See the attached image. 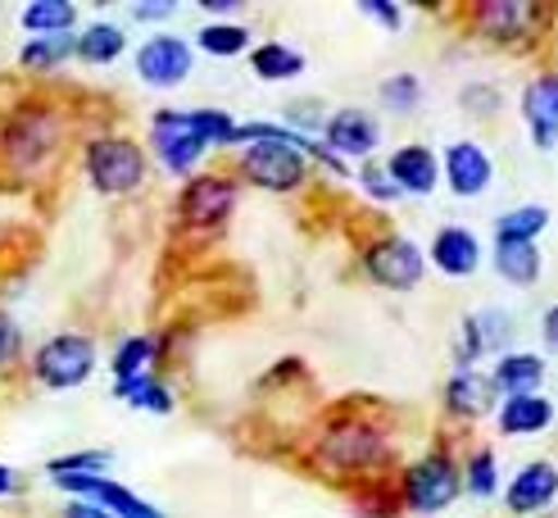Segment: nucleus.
Wrapping results in <instances>:
<instances>
[{"instance_id": "f257e3e1", "label": "nucleus", "mask_w": 558, "mask_h": 518, "mask_svg": "<svg viewBox=\"0 0 558 518\" xmlns=\"http://www.w3.org/2000/svg\"><path fill=\"white\" fill-rule=\"evenodd\" d=\"M232 142H236V123L222 109H159L150 119L155 159L169 173H191L209 150Z\"/></svg>"}, {"instance_id": "f03ea898", "label": "nucleus", "mask_w": 558, "mask_h": 518, "mask_svg": "<svg viewBox=\"0 0 558 518\" xmlns=\"http://www.w3.org/2000/svg\"><path fill=\"white\" fill-rule=\"evenodd\" d=\"M463 496V463L450 450H427L400 473V505L413 518H436Z\"/></svg>"}, {"instance_id": "7ed1b4c3", "label": "nucleus", "mask_w": 558, "mask_h": 518, "mask_svg": "<svg viewBox=\"0 0 558 518\" xmlns=\"http://www.w3.org/2000/svg\"><path fill=\"white\" fill-rule=\"evenodd\" d=\"M390 442L386 432L368 419H345V423H331L318 436V459L323 469L331 473H373L377 463H386Z\"/></svg>"}, {"instance_id": "20e7f679", "label": "nucleus", "mask_w": 558, "mask_h": 518, "mask_svg": "<svg viewBox=\"0 0 558 518\" xmlns=\"http://www.w3.org/2000/svg\"><path fill=\"white\" fill-rule=\"evenodd\" d=\"M87 178L100 196H128L146 182V150L132 142V136L119 132H105L87 142Z\"/></svg>"}, {"instance_id": "39448f33", "label": "nucleus", "mask_w": 558, "mask_h": 518, "mask_svg": "<svg viewBox=\"0 0 558 518\" xmlns=\"http://www.w3.org/2000/svg\"><path fill=\"white\" fill-rule=\"evenodd\" d=\"M364 273L386 291H413L427 273V251L400 232H386L364 245Z\"/></svg>"}, {"instance_id": "423d86ee", "label": "nucleus", "mask_w": 558, "mask_h": 518, "mask_svg": "<svg viewBox=\"0 0 558 518\" xmlns=\"http://www.w3.org/2000/svg\"><path fill=\"white\" fill-rule=\"evenodd\" d=\"M33 373L41 387L50 391H69V387H82L92 373H96V341L82 337V333H60L50 337L37 360H33Z\"/></svg>"}, {"instance_id": "0eeeda50", "label": "nucleus", "mask_w": 558, "mask_h": 518, "mask_svg": "<svg viewBox=\"0 0 558 518\" xmlns=\"http://www.w3.org/2000/svg\"><path fill=\"white\" fill-rule=\"evenodd\" d=\"M236 182L228 173H195L182 196H178V218L195 232H209V228H222L236 209Z\"/></svg>"}, {"instance_id": "6e6552de", "label": "nucleus", "mask_w": 558, "mask_h": 518, "mask_svg": "<svg viewBox=\"0 0 558 518\" xmlns=\"http://www.w3.org/2000/svg\"><path fill=\"white\" fill-rule=\"evenodd\" d=\"M440 178H445V186H450L459 201H477V196H486L490 182H495V159H490V150L482 142L463 136V142L445 146Z\"/></svg>"}, {"instance_id": "1a4fd4ad", "label": "nucleus", "mask_w": 558, "mask_h": 518, "mask_svg": "<svg viewBox=\"0 0 558 518\" xmlns=\"http://www.w3.org/2000/svg\"><path fill=\"white\" fill-rule=\"evenodd\" d=\"M468 23L495 46H509L536 33V23H545L541 5H526V0H482V5L468 10Z\"/></svg>"}, {"instance_id": "9d476101", "label": "nucleus", "mask_w": 558, "mask_h": 518, "mask_svg": "<svg viewBox=\"0 0 558 518\" xmlns=\"http://www.w3.org/2000/svg\"><path fill=\"white\" fill-rule=\"evenodd\" d=\"M191 60H195L191 41L159 33V37H150L142 50H136V77H142L146 87L169 92V87H182V82L191 77Z\"/></svg>"}, {"instance_id": "9b49d317", "label": "nucleus", "mask_w": 558, "mask_h": 518, "mask_svg": "<svg viewBox=\"0 0 558 518\" xmlns=\"http://www.w3.org/2000/svg\"><path fill=\"white\" fill-rule=\"evenodd\" d=\"M323 142H327L331 155H341L345 164H350V159H364V164H368L373 150L381 146V123L368 115V109L345 105V109H337V115L327 119Z\"/></svg>"}, {"instance_id": "f8f14e48", "label": "nucleus", "mask_w": 558, "mask_h": 518, "mask_svg": "<svg viewBox=\"0 0 558 518\" xmlns=\"http://www.w3.org/2000/svg\"><path fill=\"white\" fill-rule=\"evenodd\" d=\"M554 501H558V463L554 459L522 463L505 491V509L513 518H541V514H549Z\"/></svg>"}, {"instance_id": "ddd939ff", "label": "nucleus", "mask_w": 558, "mask_h": 518, "mask_svg": "<svg viewBox=\"0 0 558 518\" xmlns=\"http://www.w3.org/2000/svg\"><path fill=\"white\" fill-rule=\"evenodd\" d=\"M509 341H513V314H505V310H477V314H468L463 327H459L454 364L472 369L482 354H509Z\"/></svg>"}, {"instance_id": "4468645a", "label": "nucleus", "mask_w": 558, "mask_h": 518, "mask_svg": "<svg viewBox=\"0 0 558 518\" xmlns=\"http://www.w3.org/2000/svg\"><path fill=\"white\" fill-rule=\"evenodd\" d=\"M50 482L73 491V496H82V501L100 505V509H109L114 518H163L150 501H142L136 491H128L119 482H109L105 473H69V478H50Z\"/></svg>"}, {"instance_id": "2eb2a0df", "label": "nucleus", "mask_w": 558, "mask_h": 518, "mask_svg": "<svg viewBox=\"0 0 558 518\" xmlns=\"http://www.w3.org/2000/svg\"><path fill=\"white\" fill-rule=\"evenodd\" d=\"M0 146H5V155L19 159V169H33V164H41L54 150V119L46 109H19L5 136H0Z\"/></svg>"}, {"instance_id": "dca6fc26", "label": "nucleus", "mask_w": 558, "mask_h": 518, "mask_svg": "<svg viewBox=\"0 0 558 518\" xmlns=\"http://www.w3.org/2000/svg\"><path fill=\"white\" fill-rule=\"evenodd\" d=\"M386 173L396 182L404 196H432V191L445 182L440 178V155L423 142H409V146H396L386 159Z\"/></svg>"}, {"instance_id": "f3484780", "label": "nucleus", "mask_w": 558, "mask_h": 518, "mask_svg": "<svg viewBox=\"0 0 558 518\" xmlns=\"http://www.w3.org/2000/svg\"><path fill=\"white\" fill-rule=\"evenodd\" d=\"M522 119L532 128L536 150L558 146V73H536L522 87Z\"/></svg>"}, {"instance_id": "a211bd4d", "label": "nucleus", "mask_w": 558, "mask_h": 518, "mask_svg": "<svg viewBox=\"0 0 558 518\" xmlns=\"http://www.w3.org/2000/svg\"><path fill=\"white\" fill-rule=\"evenodd\" d=\"M427 264H436L445 278H472L482 268V241L468 228H440L427 245Z\"/></svg>"}, {"instance_id": "6ab92c4d", "label": "nucleus", "mask_w": 558, "mask_h": 518, "mask_svg": "<svg viewBox=\"0 0 558 518\" xmlns=\"http://www.w3.org/2000/svg\"><path fill=\"white\" fill-rule=\"evenodd\" d=\"M445 409L454 419H486L490 409H499V391L490 373H477V369H454V377L445 382Z\"/></svg>"}, {"instance_id": "aec40b11", "label": "nucleus", "mask_w": 558, "mask_h": 518, "mask_svg": "<svg viewBox=\"0 0 558 518\" xmlns=\"http://www.w3.org/2000/svg\"><path fill=\"white\" fill-rule=\"evenodd\" d=\"M490 382H495L499 400L532 396V391H541V382H545V360H541V354H532V350H509V354H499V360H495Z\"/></svg>"}, {"instance_id": "412c9836", "label": "nucleus", "mask_w": 558, "mask_h": 518, "mask_svg": "<svg viewBox=\"0 0 558 518\" xmlns=\"http://www.w3.org/2000/svg\"><path fill=\"white\" fill-rule=\"evenodd\" d=\"M495 423L505 436H536L554 423V400L532 391V396H509V400H499L495 409Z\"/></svg>"}, {"instance_id": "4be33fe9", "label": "nucleus", "mask_w": 558, "mask_h": 518, "mask_svg": "<svg viewBox=\"0 0 558 518\" xmlns=\"http://www.w3.org/2000/svg\"><path fill=\"white\" fill-rule=\"evenodd\" d=\"M495 273L513 287H536L541 282V245L536 241H495L490 255Z\"/></svg>"}, {"instance_id": "5701e85b", "label": "nucleus", "mask_w": 558, "mask_h": 518, "mask_svg": "<svg viewBox=\"0 0 558 518\" xmlns=\"http://www.w3.org/2000/svg\"><path fill=\"white\" fill-rule=\"evenodd\" d=\"M19 23L33 37H69L77 27V10L69 5V0H37V5H27L19 14Z\"/></svg>"}, {"instance_id": "b1692460", "label": "nucleus", "mask_w": 558, "mask_h": 518, "mask_svg": "<svg viewBox=\"0 0 558 518\" xmlns=\"http://www.w3.org/2000/svg\"><path fill=\"white\" fill-rule=\"evenodd\" d=\"M123 46H128L123 27L92 23V27H82V33H77V60H87V64H114L119 55H123Z\"/></svg>"}, {"instance_id": "393cba45", "label": "nucleus", "mask_w": 558, "mask_h": 518, "mask_svg": "<svg viewBox=\"0 0 558 518\" xmlns=\"http://www.w3.org/2000/svg\"><path fill=\"white\" fill-rule=\"evenodd\" d=\"M549 228L545 205H513L495 218V241H536Z\"/></svg>"}, {"instance_id": "a878e982", "label": "nucleus", "mask_w": 558, "mask_h": 518, "mask_svg": "<svg viewBox=\"0 0 558 518\" xmlns=\"http://www.w3.org/2000/svg\"><path fill=\"white\" fill-rule=\"evenodd\" d=\"M69 55H77V37L69 33V37H33L23 50H19V64L27 69V73H54L60 69Z\"/></svg>"}, {"instance_id": "bb28decb", "label": "nucleus", "mask_w": 558, "mask_h": 518, "mask_svg": "<svg viewBox=\"0 0 558 518\" xmlns=\"http://www.w3.org/2000/svg\"><path fill=\"white\" fill-rule=\"evenodd\" d=\"M250 64H255V73L264 82H291V77L304 73V55L282 46V41H264L255 55H250Z\"/></svg>"}, {"instance_id": "cd10ccee", "label": "nucleus", "mask_w": 558, "mask_h": 518, "mask_svg": "<svg viewBox=\"0 0 558 518\" xmlns=\"http://www.w3.org/2000/svg\"><path fill=\"white\" fill-rule=\"evenodd\" d=\"M381 109H390L396 119H409L417 105H423V77L417 73H390L381 87H377Z\"/></svg>"}, {"instance_id": "c85d7f7f", "label": "nucleus", "mask_w": 558, "mask_h": 518, "mask_svg": "<svg viewBox=\"0 0 558 518\" xmlns=\"http://www.w3.org/2000/svg\"><path fill=\"white\" fill-rule=\"evenodd\" d=\"M463 491L472 501H490L499 491V459H495L490 446H477L468 455V463H463Z\"/></svg>"}, {"instance_id": "c756f323", "label": "nucleus", "mask_w": 558, "mask_h": 518, "mask_svg": "<svg viewBox=\"0 0 558 518\" xmlns=\"http://www.w3.org/2000/svg\"><path fill=\"white\" fill-rule=\"evenodd\" d=\"M114 391H119L123 400H132V405L150 409V414H169V409H173V391H169V387H159V382H155L150 373L114 382Z\"/></svg>"}, {"instance_id": "7c9ffc66", "label": "nucleus", "mask_w": 558, "mask_h": 518, "mask_svg": "<svg viewBox=\"0 0 558 518\" xmlns=\"http://www.w3.org/2000/svg\"><path fill=\"white\" fill-rule=\"evenodd\" d=\"M195 46L205 55H218V60H228V55H241L250 46V33L241 23H205L201 33H195Z\"/></svg>"}, {"instance_id": "2f4dec72", "label": "nucleus", "mask_w": 558, "mask_h": 518, "mask_svg": "<svg viewBox=\"0 0 558 518\" xmlns=\"http://www.w3.org/2000/svg\"><path fill=\"white\" fill-rule=\"evenodd\" d=\"M150 360H155V337H128L119 350H114V382H123V377H142L146 369H150Z\"/></svg>"}, {"instance_id": "473e14b6", "label": "nucleus", "mask_w": 558, "mask_h": 518, "mask_svg": "<svg viewBox=\"0 0 558 518\" xmlns=\"http://www.w3.org/2000/svg\"><path fill=\"white\" fill-rule=\"evenodd\" d=\"M109 450H77V455H60V459H50L46 463V473L50 478H69V473H105L109 469Z\"/></svg>"}, {"instance_id": "72a5a7b5", "label": "nucleus", "mask_w": 558, "mask_h": 518, "mask_svg": "<svg viewBox=\"0 0 558 518\" xmlns=\"http://www.w3.org/2000/svg\"><path fill=\"white\" fill-rule=\"evenodd\" d=\"M359 186H364L368 196H373V201H381V205H390V201H400V196H404V191H400L396 182H390L386 164H377V159H368L364 169H359Z\"/></svg>"}, {"instance_id": "f704fd0d", "label": "nucleus", "mask_w": 558, "mask_h": 518, "mask_svg": "<svg viewBox=\"0 0 558 518\" xmlns=\"http://www.w3.org/2000/svg\"><path fill=\"white\" fill-rule=\"evenodd\" d=\"M19 350H23V327L0 310V369H10L19 360Z\"/></svg>"}, {"instance_id": "c9c22d12", "label": "nucleus", "mask_w": 558, "mask_h": 518, "mask_svg": "<svg viewBox=\"0 0 558 518\" xmlns=\"http://www.w3.org/2000/svg\"><path fill=\"white\" fill-rule=\"evenodd\" d=\"M359 14H368L373 23H381L386 33H400V27H404L400 5H390V0H359Z\"/></svg>"}, {"instance_id": "e433bc0d", "label": "nucleus", "mask_w": 558, "mask_h": 518, "mask_svg": "<svg viewBox=\"0 0 558 518\" xmlns=\"http://www.w3.org/2000/svg\"><path fill=\"white\" fill-rule=\"evenodd\" d=\"M173 14H178L173 0H146V5H132V19H146V23H155V19H173Z\"/></svg>"}, {"instance_id": "4c0bfd02", "label": "nucleus", "mask_w": 558, "mask_h": 518, "mask_svg": "<svg viewBox=\"0 0 558 518\" xmlns=\"http://www.w3.org/2000/svg\"><path fill=\"white\" fill-rule=\"evenodd\" d=\"M64 518H114V514L100 509V505H92V501H69V505H64Z\"/></svg>"}, {"instance_id": "58836bf2", "label": "nucleus", "mask_w": 558, "mask_h": 518, "mask_svg": "<svg viewBox=\"0 0 558 518\" xmlns=\"http://www.w3.org/2000/svg\"><path fill=\"white\" fill-rule=\"evenodd\" d=\"M541 337H545V346L558 354V305H549V310L541 314Z\"/></svg>"}, {"instance_id": "ea45409f", "label": "nucleus", "mask_w": 558, "mask_h": 518, "mask_svg": "<svg viewBox=\"0 0 558 518\" xmlns=\"http://www.w3.org/2000/svg\"><path fill=\"white\" fill-rule=\"evenodd\" d=\"M201 5L209 14H232V10H241V0H201Z\"/></svg>"}, {"instance_id": "a19ab883", "label": "nucleus", "mask_w": 558, "mask_h": 518, "mask_svg": "<svg viewBox=\"0 0 558 518\" xmlns=\"http://www.w3.org/2000/svg\"><path fill=\"white\" fill-rule=\"evenodd\" d=\"M10 491H14V469L0 463V496H10Z\"/></svg>"}, {"instance_id": "79ce46f5", "label": "nucleus", "mask_w": 558, "mask_h": 518, "mask_svg": "<svg viewBox=\"0 0 558 518\" xmlns=\"http://www.w3.org/2000/svg\"><path fill=\"white\" fill-rule=\"evenodd\" d=\"M541 518H558V514H554V509H549V514H541Z\"/></svg>"}]
</instances>
